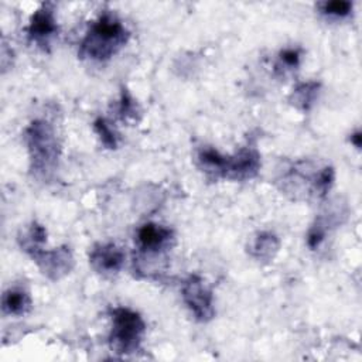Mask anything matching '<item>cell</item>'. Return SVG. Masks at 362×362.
<instances>
[{
	"label": "cell",
	"instance_id": "1",
	"mask_svg": "<svg viewBox=\"0 0 362 362\" xmlns=\"http://www.w3.org/2000/svg\"><path fill=\"white\" fill-rule=\"evenodd\" d=\"M129 31L123 23L113 14L99 16L89 27L81 41L79 55L92 61H106L120 51L127 42Z\"/></svg>",
	"mask_w": 362,
	"mask_h": 362
},
{
	"label": "cell",
	"instance_id": "2",
	"mask_svg": "<svg viewBox=\"0 0 362 362\" xmlns=\"http://www.w3.org/2000/svg\"><path fill=\"white\" fill-rule=\"evenodd\" d=\"M24 140L28 148L31 170L37 177L47 178L57 167L59 143L49 123L34 120L25 129Z\"/></svg>",
	"mask_w": 362,
	"mask_h": 362
},
{
	"label": "cell",
	"instance_id": "3",
	"mask_svg": "<svg viewBox=\"0 0 362 362\" xmlns=\"http://www.w3.org/2000/svg\"><path fill=\"white\" fill-rule=\"evenodd\" d=\"M146 332L141 315L130 308L117 307L112 311V329L109 335L110 349L117 354H133L140 348Z\"/></svg>",
	"mask_w": 362,
	"mask_h": 362
},
{
	"label": "cell",
	"instance_id": "4",
	"mask_svg": "<svg viewBox=\"0 0 362 362\" xmlns=\"http://www.w3.org/2000/svg\"><path fill=\"white\" fill-rule=\"evenodd\" d=\"M182 300L191 314L199 322H206L214 318V296L212 291L206 287L204 280L198 276H189L182 283Z\"/></svg>",
	"mask_w": 362,
	"mask_h": 362
},
{
	"label": "cell",
	"instance_id": "5",
	"mask_svg": "<svg viewBox=\"0 0 362 362\" xmlns=\"http://www.w3.org/2000/svg\"><path fill=\"white\" fill-rule=\"evenodd\" d=\"M37 263L44 276L49 280H59L66 276L74 267V257L69 247L62 246L52 250H44L42 246L27 252Z\"/></svg>",
	"mask_w": 362,
	"mask_h": 362
},
{
	"label": "cell",
	"instance_id": "6",
	"mask_svg": "<svg viewBox=\"0 0 362 362\" xmlns=\"http://www.w3.org/2000/svg\"><path fill=\"white\" fill-rule=\"evenodd\" d=\"M58 25L54 14V4L44 3L31 16L30 24L27 27L28 38L41 48H47L49 41L57 35Z\"/></svg>",
	"mask_w": 362,
	"mask_h": 362
},
{
	"label": "cell",
	"instance_id": "7",
	"mask_svg": "<svg viewBox=\"0 0 362 362\" xmlns=\"http://www.w3.org/2000/svg\"><path fill=\"white\" fill-rule=\"evenodd\" d=\"M260 168V156L255 147H243L232 157L225 156L222 177L232 180L253 178Z\"/></svg>",
	"mask_w": 362,
	"mask_h": 362
},
{
	"label": "cell",
	"instance_id": "8",
	"mask_svg": "<svg viewBox=\"0 0 362 362\" xmlns=\"http://www.w3.org/2000/svg\"><path fill=\"white\" fill-rule=\"evenodd\" d=\"M89 262L100 274H116L124 263V253L115 243H99L93 246Z\"/></svg>",
	"mask_w": 362,
	"mask_h": 362
},
{
	"label": "cell",
	"instance_id": "9",
	"mask_svg": "<svg viewBox=\"0 0 362 362\" xmlns=\"http://www.w3.org/2000/svg\"><path fill=\"white\" fill-rule=\"evenodd\" d=\"M174 235L170 228L157 223H144L137 230V245L143 252L158 253L170 246Z\"/></svg>",
	"mask_w": 362,
	"mask_h": 362
},
{
	"label": "cell",
	"instance_id": "10",
	"mask_svg": "<svg viewBox=\"0 0 362 362\" xmlns=\"http://www.w3.org/2000/svg\"><path fill=\"white\" fill-rule=\"evenodd\" d=\"M1 308L3 313L10 315H24L31 310V297L23 288H8L3 294Z\"/></svg>",
	"mask_w": 362,
	"mask_h": 362
},
{
	"label": "cell",
	"instance_id": "11",
	"mask_svg": "<svg viewBox=\"0 0 362 362\" xmlns=\"http://www.w3.org/2000/svg\"><path fill=\"white\" fill-rule=\"evenodd\" d=\"M279 246L280 242L276 235H273L272 232H262L256 236L250 247V253L257 260H270L277 253Z\"/></svg>",
	"mask_w": 362,
	"mask_h": 362
},
{
	"label": "cell",
	"instance_id": "12",
	"mask_svg": "<svg viewBox=\"0 0 362 362\" xmlns=\"http://www.w3.org/2000/svg\"><path fill=\"white\" fill-rule=\"evenodd\" d=\"M318 88H320V85L317 82H307V83L298 85L294 89L293 96H291L293 103L303 110H308L315 100Z\"/></svg>",
	"mask_w": 362,
	"mask_h": 362
},
{
	"label": "cell",
	"instance_id": "13",
	"mask_svg": "<svg viewBox=\"0 0 362 362\" xmlns=\"http://www.w3.org/2000/svg\"><path fill=\"white\" fill-rule=\"evenodd\" d=\"M93 129H95L96 134L99 136L102 144L106 148H116L117 147V136H116L115 130L110 127V124L103 117H98L93 122Z\"/></svg>",
	"mask_w": 362,
	"mask_h": 362
},
{
	"label": "cell",
	"instance_id": "14",
	"mask_svg": "<svg viewBox=\"0 0 362 362\" xmlns=\"http://www.w3.org/2000/svg\"><path fill=\"white\" fill-rule=\"evenodd\" d=\"M320 10L322 14L329 17H346L352 11V3L346 0H334V1H324L320 6Z\"/></svg>",
	"mask_w": 362,
	"mask_h": 362
},
{
	"label": "cell",
	"instance_id": "15",
	"mask_svg": "<svg viewBox=\"0 0 362 362\" xmlns=\"http://www.w3.org/2000/svg\"><path fill=\"white\" fill-rule=\"evenodd\" d=\"M327 226L328 222L324 218L315 219V222L311 225L307 233V245L310 249H317L321 245L327 235Z\"/></svg>",
	"mask_w": 362,
	"mask_h": 362
},
{
	"label": "cell",
	"instance_id": "16",
	"mask_svg": "<svg viewBox=\"0 0 362 362\" xmlns=\"http://www.w3.org/2000/svg\"><path fill=\"white\" fill-rule=\"evenodd\" d=\"M117 112L123 119H136L139 115V106L127 89H122Z\"/></svg>",
	"mask_w": 362,
	"mask_h": 362
},
{
	"label": "cell",
	"instance_id": "17",
	"mask_svg": "<svg viewBox=\"0 0 362 362\" xmlns=\"http://www.w3.org/2000/svg\"><path fill=\"white\" fill-rule=\"evenodd\" d=\"M300 64V49L297 48H287L279 54V61L276 64L277 69H293L297 68Z\"/></svg>",
	"mask_w": 362,
	"mask_h": 362
},
{
	"label": "cell",
	"instance_id": "18",
	"mask_svg": "<svg viewBox=\"0 0 362 362\" xmlns=\"http://www.w3.org/2000/svg\"><path fill=\"white\" fill-rule=\"evenodd\" d=\"M351 141L355 144V147H361V133L359 132H356V133H354L352 136H351Z\"/></svg>",
	"mask_w": 362,
	"mask_h": 362
}]
</instances>
